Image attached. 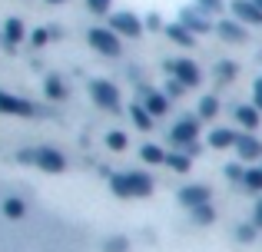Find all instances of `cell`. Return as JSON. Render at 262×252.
<instances>
[{"instance_id":"obj_33","label":"cell","mask_w":262,"mask_h":252,"mask_svg":"<svg viewBox=\"0 0 262 252\" xmlns=\"http://www.w3.org/2000/svg\"><path fill=\"white\" fill-rule=\"evenodd\" d=\"M110 4H113V0H86V7L93 13H110Z\"/></svg>"},{"instance_id":"obj_32","label":"cell","mask_w":262,"mask_h":252,"mask_svg":"<svg viewBox=\"0 0 262 252\" xmlns=\"http://www.w3.org/2000/svg\"><path fill=\"white\" fill-rule=\"evenodd\" d=\"M129 249V242L123 239V236H113V239L106 242V252H126Z\"/></svg>"},{"instance_id":"obj_26","label":"cell","mask_w":262,"mask_h":252,"mask_svg":"<svg viewBox=\"0 0 262 252\" xmlns=\"http://www.w3.org/2000/svg\"><path fill=\"white\" fill-rule=\"evenodd\" d=\"M232 80H236V63H229V60L216 63V83H232Z\"/></svg>"},{"instance_id":"obj_8","label":"cell","mask_w":262,"mask_h":252,"mask_svg":"<svg viewBox=\"0 0 262 252\" xmlns=\"http://www.w3.org/2000/svg\"><path fill=\"white\" fill-rule=\"evenodd\" d=\"M0 113H7V117H37L40 106L13 97V93H0Z\"/></svg>"},{"instance_id":"obj_12","label":"cell","mask_w":262,"mask_h":252,"mask_svg":"<svg viewBox=\"0 0 262 252\" xmlns=\"http://www.w3.org/2000/svg\"><path fill=\"white\" fill-rule=\"evenodd\" d=\"M236 153H239V159H243V163L262 159V143L256 140V136H249V133H239V140H236Z\"/></svg>"},{"instance_id":"obj_39","label":"cell","mask_w":262,"mask_h":252,"mask_svg":"<svg viewBox=\"0 0 262 252\" xmlns=\"http://www.w3.org/2000/svg\"><path fill=\"white\" fill-rule=\"evenodd\" d=\"M252 4H256V7H259V10H262V0H252Z\"/></svg>"},{"instance_id":"obj_1","label":"cell","mask_w":262,"mask_h":252,"mask_svg":"<svg viewBox=\"0 0 262 252\" xmlns=\"http://www.w3.org/2000/svg\"><path fill=\"white\" fill-rule=\"evenodd\" d=\"M110 189H113L120 199H143V196L153 193V176L136 169V173H113L110 176Z\"/></svg>"},{"instance_id":"obj_13","label":"cell","mask_w":262,"mask_h":252,"mask_svg":"<svg viewBox=\"0 0 262 252\" xmlns=\"http://www.w3.org/2000/svg\"><path fill=\"white\" fill-rule=\"evenodd\" d=\"M216 33L226 43H246V27L239 24V20H223V24H216Z\"/></svg>"},{"instance_id":"obj_5","label":"cell","mask_w":262,"mask_h":252,"mask_svg":"<svg viewBox=\"0 0 262 252\" xmlns=\"http://www.w3.org/2000/svg\"><path fill=\"white\" fill-rule=\"evenodd\" d=\"M166 70L173 73V80H179L186 90H192V86L203 83V70H199V63H192L189 57H183V60H169Z\"/></svg>"},{"instance_id":"obj_38","label":"cell","mask_w":262,"mask_h":252,"mask_svg":"<svg viewBox=\"0 0 262 252\" xmlns=\"http://www.w3.org/2000/svg\"><path fill=\"white\" fill-rule=\"evenodd\" d=\"M47 4H53V7H57V4H63V0H47Z\"/></svg>"},{"instance_id":"obj_3","label":"cell","mask_w":262,"mask_h":252,"mask_svg":"<svg viewBox=\"0 0 262 252\" xmlns=\"http://www.w3.org/2000/svg\"><path fill=\"white\" fill-rule=\"evenodd\" d=\"M86 40H90V47H93L96 53H103V57H123V43L110 27H90Z\"/></svg>"},{"instance_id":"obj_17","label":"cell","mask_w":262,"mask_h":252,"mask_svg":"<svg viewBox=\"0 0 262 252\" xmlns=\"http://www.w3.org/2000/svg\"><path fill=\"white\" fill-rule=\"evenodd\" d=\"M236 140H239V133H232V129H212L209 133V146L212 149H229V146H236Z\"/></svg>"},{"instance_id":"obj_11","label":"cell","mask_w":262,"mask_h":252,"mask_svg":"<svg viewBox=\"0 0 262 252\" xmlns=\"http://www.w3.org/2000/svg\"><path fill=\"white\" fill-rule=\"evenodd\" d=\"M179 202H183V206H189V209L206 206V202H209V186H203V182L183 186V189H179Z\"/></svg>"},{"instance_id":"obj_34","label":"cell","mask_w":262,"mask_h":252,"mask_svg":"<svg viewBox=\"0 0 262 252\" xmlns=\"http://www.w3.org/2000/svg\"><path fill=\"white\" fill-rule=\"evenodd\" d=\"M183 93H186V86L179 83V80H169V83H166V97L169 100H173V97H183Z\"/></svg>"},{"instance_id":"obj_2","label":"cell","mask_w":262,"mask_h":252,"mask_svg":"<svg viewBox=\"0 0 262 252\" xmlns=\"http://www.w3.org/2000/svg\"><path fill=\"white\" fill-rule=\"evenodd\" d=\"M20 163H33L43 173H63L67 169V156L53 146H33V149H20Z\"/></svg>"},{"instance_id":"obj_24","label":"cell","mask_w":262,"mask_h":252,"mask_svg":"<svg viewBox=\"0 0 262 252\" xmlns=\"http://www.w3.org/2000/svg\"><path fill=\"white\" fill-rule=\"evenodd\" d=\"M216 113H219V100L216 97L199 100V120H216Z\"/></svg>"},{"instance_id":"obj_9","label":"cell","mask_w":262,"mask_h":252,"mask_svg":"<svg viewBox=\"0 0 262 252\" xmlns=\"http://www.w3.org/2000/svg\"><path fill=\"white\" fill-rule=\"evenodd\" d=\"M232 17L243 27H262V10L252 0H232Z\"/></svg>"},{"instance_id":"obj_31","label":"cell","mask_w":262,"mask_h":252,"mask_svg":"<svg viewBox=\"0 0 262 252\" xmlns=\"http://www.w3.org/2000/svg\"><path fill=\"white\" fill-rule=\"evenodd\" d=\"M236 236H239V242H252V239H256V222H249V226H239Z\"/></svg>"},{"instance_id":"obj_35","label":"cell","mask_w":262,"mask_h":252,"mask_svg":"<svg viewBox=\"0 0 262 252\" xmlns=\"http://www.w3.org/2000/svg\"><path fill=\"white\" fill-rule=\"evenodd\" d=\"M252 106H256V110L262 113V77L256 80V90H252Z\"/></svg>"},{"instance_id":"obj_19","label":"cell","mask_w":262,"mask_h":252,"mask_svg":"<svg viewBox=\"0 0 262 252\" xmlns=\"http://www.w3.org/2000/svg\"><path fill=\"white\" fill-rule=\"evenodd\" d=\"M140 156H143V163H149V166H163L169 153H166L163 146H153V143H149V146H143V149H140Z\"/></svg>"},{"instance_id":"obj_36","label":"cell","mask_w":262,"mask_h":252,"mask_svg":"<svg viewBox=\"0 0 262 252\" xmlns=\"http://www.w3.org/2000/svg\"><path fill=\"white\" fill-rule=\"evenodd\" d=\"M243 173H246L243 166H229V169H226V176H229V179H236V182H243Z\"/></svg>"},{"instance_id":"obj_6","label":"cell","mask_w":262,"mask_h":252,"mask_svg":"<svg viewBox=\"0 0 262 252\" xmlns=\"http://www.w3.org/2000/svg\"><path fill=\"white\" fill-rule=\"evenodd\" d=\"M90 97H93V103L100 106V110H110V113L120 110V90H116V83H110V80H93V83H90Z\"/></svg>"},{"instance_id":"obj_30","label":"cell","mask_w":262,"mask_h":252,"mask_svg":"<svg viewBox=\"0 0 262 252\" xmlns=\"http://www.w3.org/2000/svg\"><path fill=\"white\" fill-rule=\"evenodd\" d=\"M196 7L203 13H219V10H223V0H196Z\"/></svg>"},{"instance_id":"obj_22","label":"cell","mask_w":262,"mask_h":252,"mask_svg":"<svg viewBox=\"0 0 262 252\" xmlns=\"http://www.w3.org/2000/svg\"><path fill=\"white\" fill-rule=\"evenodd\" d=\"M24 213H27L24 199H17V196H7L4 199V216L7 219H24Z\"/></svg>"},{"instance_id":"obj_28","label":"cell","mask_w":262,"mask_h":252,"mask_svg":"<svg viewBox=\"0 0 262 252\" xmlns=\"http://www.w3.org/2000/svg\"><path fill=\"white\" fill-rule=\"evenodd\" d=\"M53 37H57V27H40V30L30 33V47H43L47 40H53Z\"/></svg>"},{"instance_id":"obj_29","label":"cell","mask_w":262,"mask_h":252,"mask_svg":"<svg viewBox=\"0 0 262 252\" xmlns=\"http://www.w3.org/2000/svg\"><path fill=\"white\" fill-rule=\"evenodd\" d=\"M106 146H110V149H116V153H120V149H126V133L113 129V133L106 136Z\"/></svg>"},{"instance_id":"obj_4","label":"cell","mask_w":262,"mask_h":252,"mask_svg":"<svg viewBox=\"0 0 262 252\" xmlns=\"http://www.w3.org/2000/svg\"><path fill=\"white\" fill-rule=\"evenodd\" d=\"M196 136H199V117H186L179 120L173 126V133H169V140H173V146H179L183 153H196Z\"/></svg>"},{"instance_id":"obj_18","label":"cell","mask_w":262,"mask_h":252,"mask_svg":"<svg viewBox=\"0 0 262 252\" xmlns=\"http://www.w3.org/2000/svg\"><path fill=\"white\" fill-rule=\"evenodd\" d=\"M236 123L243 129H256L259 126V110L256 106H239L236 110Z\"/></svg>"},{"instance_id":"obj_20","label":"cell","mask_w":262,"mask_h":252,"mask_svg":"<svg viewBox=\"0 0 262 252\" xmlns=\"http://www.w3.org/2000/svg\"><path fill=\"white\" fill-rule=\"evenodd\" d=\"M129 120L136 123V129H149V126H153V117H149V110L143 103H133V106H129Z\"/></svg>"},{"instance_id":"obj_16","label":"cell","mask_w":262,"mask_h":252,"mask_svg":"<svg viewBox=\"0 0 262 252\" xmlns=\"http://www.w3.org/2000/svg\"><path fill=\"white\" fill-rule=\"evenodd\" d=\"M24 37H27L24 24H20L17 17H7V20H4V37H0V40H4L7 47H17V43H20Z\"/></svg>"},{"instance_id":"obj_21","label":"cell","mask_w":262,"mask_h":252,"mask_svg":"<svg viewBox=\"0 0 262 252\" xmlns=\"http://www.w3.org/2000/svg\"><path fill=\"white\" fill-rule=\"evenodd\" d=\"M166 166H169V169H176V173H189L192 156H189V153H183V149H179V153H169V156H166Z\"/></svg>"},{"instance_id":"obj_23","label":"cell","mask_w":262,"mask_h":252,"mask_svg":"<svg viewBox=\"0 0 262 252\" xmlns=\"http://www.w3.org/2000/svg\"><path fill=\"white\" fill-rule=\"evenodd\" d=\"M243 189L246 193H262V169H246L243 173Z\"/></svg>"},{"instance_id":"obj_15","label":"cell","mask_w":262,"mask_h":252,"mask_svg":"<svg viewBox=\"0 0 262 252\" xmlns=\"http://www.w3.org/2000/svg\"><path fill=\"white\" fill-rule=\"evenodd\" d=\"M163 33H166V37L173 40L176 47H186V50H189V47L196 43V33H189L183 24H169V27H163Z\"/></svg>"},{"instance_id":"obj_25","label":"cell","mask_w":262,"mask_h":252,"mask_svg":"<svg viewBox=\"0 0 262 252\" xmlns=\"http://www.w3.org/2000/svg\"><path fill=\"white\" fill-rule=\"evenodd\" d=\"M192 213V219L199 222V226H209V222H216V209L206 202V206H196V209H189Z\"/></svg>"},{"instance_id":"obj_27","label":"cell","mask_w":262,"mask_h":252,"mask_svg":"<svg viewBox=\"0 0 262 252\" xmlns=\"http://www.w3.org/2000/svg\"><path fill=\"white\" fill-rule=\"evenodd\" d=\"M43 90H47V97H50V100H63L67 97V86H63V80H60V77H47Z\"/></svg>"},{"instance_id":"obj_7","label":"cell","mask_w":262,"mask_h":252,"mask_svg":"<svg viewBox=\"0 0 262 252\" xmlns=\"http://www.w3.org/2000/svg\"><path fill=\"white\" fill-rule=\"evenodd\" d=\"M143 20L136 17V13L129 10H120V13H110V30L116 33V37H140L143 33Z\"/></svg>"},{"instance_id":"obj_10","label":"cell","mask_w":262,"mask_h":252,"mask_svg":"<svg viewBox=\"0 0 262 252\" xmlns=\"http://www.w3.org/2000/svg\"><path fill=\"white\" fill-rule=\"evenodd\" d=\"M179 24H183L189 33H209V30H212L209 17H206V13L199 10V7H186V10L179 13Z\"/></svg>"},{"instance_id":"obj_14","label":"cell","mask_w":262,"mask_h":252,"mask_svg":"<svg viewBox=\"0 0 262 252\" xmlns=\"http://www.w3.org/2000/svg\"><path fill=\"white\" fill-rule=\"evenodd\" d=\"M143 106L149 110V117H163V113H169V97L166 93H153V90H143Z\"/></svg>"},{"instance_id":"obj_37","label":"cell","mask_w":262,"mask_h":252,"mask_svg":"<svg viewBox=\"0 0 262 252\" xmlns=\"http://www.w3.org/2000/svg\"><path fill=\"white\" fill-rule=\"evenodd\" d=\"M252 222H256V229H262V199L256 202V213H252Z\"/></svg>"}]
</instances>
